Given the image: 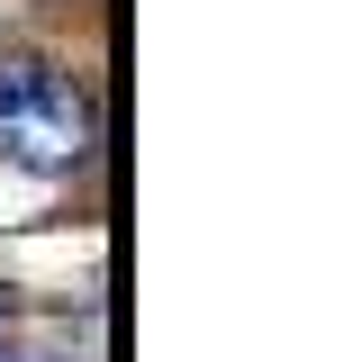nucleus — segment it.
I'll return each instance as SVG.
<instances>
[{"label": "nucleus", "mask_w": 362, "mask_h": 362, "mask_svg": "<svg viewBox=\"0 0 362 362\" xmlns=\"http://www.w3.org/2000/svg\"><path fill=\"white\" fill-rule=\"evenodd\" d=\"M0 154L18 173H82L90 163V100L37 54H0Z\"/></svg>", "instance_id": "1"}]
</instances>
